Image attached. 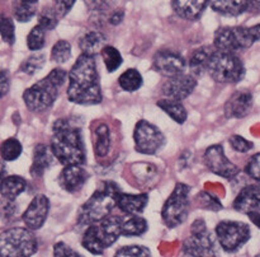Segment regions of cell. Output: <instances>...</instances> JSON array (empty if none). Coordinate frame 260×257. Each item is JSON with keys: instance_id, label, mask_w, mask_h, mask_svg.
Listing matches in <instances>:
<instances>
[{"instance_id": "obj_29", "label": "cell", "mask_w": 260, "mask_h": 257, "mask_svg": "<svg viewBox=\"0 0 260 257\" xmlns=\"http://www.w3.org/2000/svg\"><path fill=\"white\" fill-rule=\"evenodd\" d=\"M147 231L146 219L139 215L128 216L123 219L122 223V236L126 237H137L142 236Z\"/></svg>"}, {"instance_id": "obj_40", "label": "cell", "mask_w": 260, "mask_h": 257, "mask_svg": "<svg viewBox=\"0 0 260 257\" xmlns=\"http://www.w3.org/2000/svg\"><path fill=\"white\" fill-rule=\"evenodd\" d=\"M229 141H230V145L233 147V149L239 153H248L249 150H251L254 148L253 142L246 140L245 137L240 136V135H233L229 139Z\"/></svg>"}, {"instance_id": "obj_16", "label": "cell", "mask_w": 260, "mask_h": 257, "mask_svg": "<svg viewBox=\"0 0 260 257\" xmlns=\"http://www.w3.org/2000/svg\"><path fill=\"white\" fill-rule=\"evenodd\" d=\"M183 251L192 257H216L215 241L208 232L188 237L183 243Z\"/></svg>"}, {"instance_id": "obj_1", "label": "cell", "mask_w": 260, "mask_h": 257, "mask_svg": "<svg viewBox=\"0 0 260 257\" xmlns=\"http://www.w3.org/2000/svg\"><path fill=\"white\" fill-rule=\"evenodd\" d=\"M68 98L81 106H94L103 101L95 58L81 53L69 73Z\"/></svg>"}, {"instance_id": "obj_18", "label": "cell", "mask_w": 260, "mask_h": 257, "mask_svg": "<svg viewBox=\"0 0 260 257\" xmlns=\"http://www.w3.org/2000/svg\"><path fill=\"white\" fill-rule=\"evenodd\" d=\"M254 104L253 94L249 91H239L234 93L225 103V116L228 119H243L248 116Z\"/></svg>"}, {"instance_id": "obj_30", "label": "cell", "mask_w": 260, "mask_h": 257, "mask_svg": "<svg viewBox=\"0 0 260 257\" xmlns=\"http://www.w3.org/2000/svg\"><path fill=\"white\" fill-rule=\"evenodd\" d=\"M118 84L123 91L126 92H136L144 84V79L136 69H127L126 71L121 74L118 78Z\"/></svg>"}, {"instance_id": "obj_12", "label": "cell", "mask_w": 260, "mask_h": 257, "mask_svg": "<svg viewBox=\"0 0 260 257\" xmlns=\"http://www.w3.org/2000/svg\"><path fill=\"white\" fill-rule=\"evenodd\" d=\"M203 160L208 169L215 175L220 176L223 178H234L238 176L240 172L239 167L234 164L225 154V150L221 144L211 145L206 149L205 155H203Z\"/></svg>"}, {"instance_id": "obj_20", "label": "cell", "mask_w": 260, "mask_h": 257, "mask_svg": "<svg viewBox=\"0 0 260 257\" xmlns=\"http://www.w3.org/2000/svg\"><path fill=\"white\" fill-rule=\"evenodd\" d=\"M55 155L51 147L45 144H37L33 150V160L30 165V175L33 177H42L43 173L52 165Z\"/></svg>"}, {"instance_id": "obj_17", "label": "cell", "mask_w": 260, "mask_h": 257, "mask_svg": "<svg viewBox=\"0 0 260 257\" xmlns=\"http://www.w3.org/2000/svg\"><path fill=\"white\" fill-rule=\"evenodd\" d=\"M233 206L236 211L246 215L260 213V182L245 186L236 196Z\"/></svg>"}, {"instance_id": "obj_15", "label": "cell", "mask_w": 260, "mask_h": 257, "mask_svg": "<svg viewBox=\"0 0 260 257\" xmlns=\"http://www.w3.org/2000/svg\"><path fill=\"white\" fill-rule=\"evenodd\" d=\"M48 210H50L48 198L42 193L36 195L22 215L25 226L29 231H37V229L42 228L46 219H47Z\"/></svg>"}, {"instance_id": "obj_45", "label": "cell", "mask_w": 260, "mask_h": 257, "mask_svg": "<svg viewBox=\"0 0 260 257\" xmlns=\"http://www.w3.org/2000/svg\"><path fill=\"white\" fill-rule=\"evenodd\" d=\"M10 88V76L7 70H2L0 75V89H2V97H4L8 93Z\"/></svg>"}, {"instance_id": "obj_24", "label": "cell", "mask_w": 260, "mask_h": 257, "mask_svg": "<svg viewBox=\"0 0 260 257\" xmlns=\"http://www.w3.org/2000/svg\"><path fill=\"white\" fill-rule=\"evenodd\" d=\"M210 5L208 2H187V0H179V2H173L172 7L174 8V12L180 18L187 20H197L202 17L206 7Z\"/></svg>"}, {"instance_id": "obj_13", "label": "cell", "mask_w": 260, "mask_h": 257, "mask_svg": "<svg viewBox=\"0 0 260 257\" xmlns=\"http://www.w3.org/2000/svg\"><path fill=\"white\" fill-rule=\"evenodd\" d=\"M187 60L179 52L173 50H160L154 56V68L164 76H174L184 74Z\"/></svg>"}, {"instance_id": "obj_36", "label": "cell", "mask_w": 260, "mask_h": 257, "mask_svg": "<svg viewBox=\"0 0 260 257\" xmlns=\"http://www.w3.org/2000/svg\"><path fill=\"white\" fill-rule=\"evenodd\" d=\"M46 63V56L45 53H33L30 55L27 60H24V63L20 65V70L23 73L28 74V75H33V74L37 73L38 70L43 68Z\"/></svg>"}, {"instance_id": "obj_11", "label": "cell", "mask_w": 260, "mask_h": 257, "mask_svg": "<svg viewBox=\"0 0 260 257\" xmlns=\"http://www.w3.org/2000/svg\"><path fill=\"white\" fill-rule=\"evenodd\" d=\"M135 149L141 154H155L165 144V136L159 127L146 120H140L134 131Z\"/></svg>"}, {"instance_id": "obj_38", "label": "cell", "mask_w": 260, "mask_h": 257, "mask_svg": "<svg viewBox=\"0 0 260 257\" xmlns=\"http://www.w3.org/2000/svg\"><path fill=\"white\" fill-rule=\"evenodd\" d=\"M114 257H151V252L144 246H124L116 252Z\"/></svg>"}, {"instance_id": "obj_39", "label": "cell", "mask_w": 260, "mask_h": 257, "mask_svg": "<svg viewBox=\"0 0 260 257\" xmlns=\"http://www.w3.org/2000/svg\"><path fill=\"white\" fill-rule=\"evenodd\" d=\"M0 33H2V38L4 42H7L8 45H13L14 43L15 31L12 18L3 15L2 20H0Z\"/></svg>"}, {"instance_id": "obj_37", "label": "cell", "mask_w": 260, "mask_h": 257, "mask_svg": "<svg viewBox=\"0 0 260 257\" xmlns=\"http://www.w3.org/2000/svg\"><path fill=\"white\" fill-rule=\"evenodd\" d=\"M58 20H60V17L56 13V10L53 9V7L45 8L40 14V17H38V24L45 28L46 31H52L57 27Z\"/></svg>"}, {"instance_id": "obj_31", "label": "cell", "mask_w": 260, "mask_h": 257, "mask_svg": "<svg viewBox=\"0 0 260 257\" xmlns=\"http://www.w3.org/2000/svg\"><path fill=\"white\" fill-rule=\"evenodd\" d=\"M37 8L38 2H25V0L14 2V4H13L14 18L20 23L29 22L35 17L36 12H37Z\"/></svg>"}, {"instance_id": "obj_32", "label": "cell", "mask_w": 260, "mask_h": 257, "mask_svg": "<svg viewBox=\"0 0 260 257\" xmlns=\"http://www.w3.org/2000/svg\"><path fill=\"white\" fill-rule=\"evenodd\" d=\"M23 152V147L20 141L15 137H9V139L4 140L0 148V154L4 162H13V160L18 159Z\"/></svg>"}, {"instance_id": "obj_33", "label": "cell", "mask_w": 260, "mask_h": 257, "mask_svg": "<svg viewBox=\"0 0 260 257\" xmlns=\"http://www.w3.org/2000/svg\"><path fill=\"white\" fill-rule=\"evenodd\" d=\"M102 58H103L104 64H106V68L109 73L112 71H116L119 66L123 63V59L122 55L119 53V51L117 50L113 46H106L102 51Z\"/></svg>"}, {"instance_id": "obj_23", "label": "cell", "mask_w": 260, "mask_h": 257, "mask_svg": "<svg viewBox=\"0 0 260 257\" xmlns=\"http://www.w3.org/2000/svg\"><path fill=\"white\" fill-rule=\"evenodd\" d=\"M107 38L99 31H89L85 35L79 38V48L81 50V53L88 56H93L102 53L103 48L106 47Z\"/></svg>"}, {"instance_id": "obj_6", "label": "cell", "mask_w": 260, "mask_h": 257, "mask_svg": "<svg viewBox=\"0 0 260 257\" xmlns=\"http://www.w3.org/2000/svg\"><path fill=\"white\" fill-rule=\"evenodd\" d=\"M260 41V24L253 27H222L215 33L213 47L222 52L236 53Z\"/></svg>"}, {"instance_id": "obj_2", "label": "cell", "mask_w": 260, "mask_h": 257, "mask_svg": "<svg viewBox=\"0 0 260 257\" xmlns=\"http://www.w3.org/2000/svg\"><path fill=\"white\" fill-rule=\"evenodd\" d=\"M51 150L56 159L63 165H83L85 163V148L80 126L73 119H58L52 125Z\"/></svg>"}, {"instance_id": "obj_51", "label": "cell", "mask_w": 260, "mask_h": 257, "mask_svg": "<svg viewBox=\"0 0 260 257\" xmlns=\"http://www.w3.org/2000/svg\"><path fill=\"white\" fill-rule=\"evenodd\" d=\"M255 257H260V253H259V254H258V256H255Z\"/></svg>"}, {"instance_id": "obj_41", "label": "cell", "mask_w": 260, "mask_h": 257, "mask_svg": "<svg viewBox=\"0 0 260 257\" xmlns=\"http://www.w3.org/2000/svg\"><path fill=\"white\" fill-rule=\"evenodd\" d=\"M245 172L249 177L260 182V153H256L249 159L245 167Z\"/></svg>"}, {"instance_id": "obj_19", "label": "cell", "mask_w": 260, "mask_h": 257, "mask_svg": "<svg viewBox=\"0 0 260 257\" xmlns=\"http://www.w3.org/2000/svg\"><path fill=\"white\" fill-rule=\"evenodd\" d=\"M88 178L89 175L83 165H68L61 170L58 183L68 192H76L81 190Z\"/></svg>"}, {"instance_id": "obj_21", "label": "cell", "mask_w": 260, "mask_h": 257, "mask_svg": "<svg viewBox=\"0 0 260 257\" xmlns=\"http://www.w3.org/2000/svg\"><path fill=\"white\" fill-rule=\"evenodd\" d=\"M149 203L147 193H139V195H129V193L121 192L117 197V208L123 211L126 215H139L144 211Z\"/></svg>"}, {"instance_id": "obj_49", "label": "cell", "mask_w": 260, "mask_h": 257, "mask_svg": "<svg viewBox=\"0 0 260 257\" xmlns=\"http://www.w3.org/2000/svg\"><path fill=\"white\" fill-rule=\"evenodd\" d=\"M248 12L260 13V2H248Z\"/></svg>"}, {"instance_id": "obj_4", "label": "cell", "mask_w": 260, "mask_h": 257, "mask_svg": "<svg viewBox=\"0 0 260 257\" xmlns=\"http://www.w3.org/2000/svg\"><path fill=\"white\" fill-rule=\"evenodd\" d=\"M122 190L113 181H106L79 209L78 223L80 225H91L111 215V211L117 206V197Z\"/></svg>"}, {"instance_id": "obj_48", "label": "cell", "mask_w": 260, "mask_h": 257, "mask_svg": "<svg viewBox=\"0 0 260 257\" xmlns=\"http://www.w3.org/2000/svg\"><path fill=\"white\" fill-rule=\"evenodd\" d=\"M122 20H123V12H114L109 18V22L112 24H119Z\"/></svg>"}, {"instance_id": "obj_50", "label": "cell", "mask_w": 260, "mask_h": 257, "mask_svg": "<svg viewBox=\"0 0 260 257\" xmlns=\"http://www.w3.org/2000/svg\"><path fill=\"white\" fill-rule=\"evenodd\" d=\"M249 219L251 220V223L255 224L258 228H260V213H253V214H249Z\"/></svg>"}, {"instance_id": "obj_9", "label": "cell", "mask_w": 260, "mask_h": 257, "mask_svg": "<svg viewBox=\"0 0 260 257\" xmlns=\"http://www.w3.org/2000/svg\"><path fill=\"white\" fill-rule=\"evenodd\" d=\"M190 187L185 183H177L161 209V218L168 228H177L184 223L189 213Z\"/></svg>"}, {"instance_id": "obj_10", "label": "cell", "mask_w": 260, "mask_h": 257, "mask_svg": "<svg viewBox=\"0 0 260 257\" xmlns=\"http://www.w3.org/2000/svg\"><path fill=\"white\" fill-rule=\"evenodd\" d=\"M216 237L226 252H235L250 239V228L243 221L223 220L216 226Z\"/></svg>"}, {"instance_id": "obj_5", "label": "cell", "mask_w": 260, "mask_h": 257, "mask_svg": "<svg viewBox=\"0 0 260 257\" xmlns=\"http://www.w3.org/2000/svg\"><path fill=\"white\" fill-rule=\"evenodd\" d=\"M123 218L118 215H109L103 220L86 226L81 238V244L93 254H103L122 236Z\"/></svg>"}, {"instance_id": "obj_42", "label": "cell", "mask_w": 260, "mask_h": 257, "mask_svg": "<svg viewBox=\"0 0 260 257\" xmlns=\"http://www.w3.org/2000/svg\"><path fill=\"white\" fill-rule=\"evenodd\" d=\"M53 257H84L71 248L65 242H57L53 246Z\"/></svg>"}, {"instance_id": "obj_26", "label": "cell", "mask_w": 260, "mask_h": 257, "mask_svg": "<svg viewBox=\"0 0 260 257\" xmlns=\"http://www.w3.org/2000/svg\"><path fill=\"white\" fill-rule=\"evenodd\" d=\"M94 153L96 158H104L111 148V131L106 124H99L93 132Z\"/></svg>"}, {"instance_id": "obj_27", "label": "cell", "mask_w": 260, "mask_h": 257, "mask_svg": "<svg viewBox=\"0 0 260 257\" xmlns=\"http://www.w3.org/2000/svg\"><path fill=\"white\" fill-rule=\"evenodd\" d=\"M157 107L162 109L169 117H172L177 124H184L187 121V109L182 102L172 101V99H160L157 101Z\"/></svg>"}, {"instance_id": "obj_22", "label": "cell", "mask_w": 260, "mask_h": 257, "mask_svg": "<svg viewBox=\"0 0 260 257\" xmlns=\"http://www.w3.org/2000/svg\"><path fill=\"white\" fill-rule=\"evenodd\" d=\"M215 51L216 48L212 46H202L190 52L188 58V66L193 76H201L205 71H207L208 63Z\"/></svg>"}, {"instance_id": "obj_14", "label": "cell", "mask_w": 260, "mask_h": 257, "mask_svg": "<svg viewBox=\"0 0 260 257\" xmlns=\"http://www.w3.org/2000/svg\"><path fill=\"white\" fill-rule=\"evenodd\" d=\"M196 87L197 80L192 74H182L165 81L162 85V94L167 99L182 102L193 93Z\"/></svg>"}, {"instance_id": "obj_34", "label": "cell", "mask_w": 260, "mask_h": 257, "mask_svg": "<svg viewBox=\"0 0 260 257\" xmlns=\"http://www.w3.org/2000/svg\"><path fill=\"white\" fill-rule=\"evenodd\" d=\"M46 43V30L40 24L35 25L27 36V46L29 50H42Z\"/></svg>"}, {"instance_id": "obj_7", "label": "cell", "mask_w": 260, "mask_h": 257, "mask_svg": "<svg viewBox=\"0 0 260 257\" xmlns=\"http://www.w3.org/2000/svg\"><path fill=\"white\" fill-rule=\"evenodd\" d=\"M207 73L217 83L235 84L245 76V65L236 53L216 50L208 63Z\"/></svg>"}, {"instance_id": "obj_46", "label": "cell", "mask_w": 260, "mask_h": 257, "mask_svg": "<svg viewBox=\"0 0 260 257\" xmlns=\"http://www.w3.org/2000/svg\"><path fill=\"white\" fill-rule=\"evenodd\" d=\"M190 232H192V234L205 233V232H208L205 220H203V219H197V220L192 224V226H190Z\"/></svg>"}, {"instance_id": "obj_35", "label": "cell", "mask_w": 260, "mask_h": 257, "mask_svg": "<svg viewBox=\"0 0 260 257\" xmlns=\"http://www.w3.org/2000/svg\"><path fill=\"white\" fill-rule=\"evenodd\" d=\"M71 58V43L65 40H58L51 50V59L57 64H63Z\"/></svg>"}, {"instance_id": "obj_8", "label": "cell", "mask_w": 260, "mask_h": 257, "mask_svg": "<svg viewBox=\"0 0 260 257\" xmlns=\"http://www.w3.org/2000/svg\"><path fill=\"white\" fill-rule=\"evenodd\" d=\"M37 247V238L28 228L14 226L0 236V257H30Z\"/></svg>"}, {"instance_id": "obj_44", "label": "cell", "mask_w": 260, "mask_h": 257, "mask_svg": "<svg viewBox=\"0 0 260 257\" xmlns=\"http://www.w3.org/2000/svg\"><path fill=\"white\" fill-rule=\"evenodd\" d=\"M75 2H53L52 7L56 10V13L58 14V17L62 18L68 14L71 10V8L74 7Z\"/></svg>"}, {"instance_id": "obj_43", "label": "cell", "mask_w": 260, "mask_h": 257, "mask_svg": "<svg viewBox=\"0 0 260 257\" xmlns=\"http://www.w3.org/2000/svg\"><path fill=\"white\" fill-rule=\"evenodd\" d=\"M200 198L202 200L203 208L210 209V210H213V211H217L222 209V204L220 203V200H218L216 196L206 192V191H202V192L200 193Z\"/></svg>"}, {"instance_id": "obj_28", "label": "cell", "mask_w": 260, "mask_h": 257, "mask_svg": "<svg viewBox=\"0 0 260 257\" xmlns=\"http://www.w3.org/2000/svg\"><path fill=\"white\" fill-rule=\"evenodd\" d=\"M211 8L215 12L228 17H236L248 12V2H234V0H223V2H210Z\"/></svg>"}, {"instance_id": "obj_47", "label": "cell", "mask_w": 260, "mask_h": 257, "mask_svg": "<svg viewBox=\"0 0 260 257\" xmlns=\"http://www.w3.org/2000/svg\"><path fill=\"white\" fill-rule=\"evenodd\" d=\"M17 210V206H15L14 201H8L3 200V211H4V215L7 216H13Z\"/></svg>"}, {"instance_id": "obj_3", "label": "cell", "mask_w": 260, "mask_h": 257, "mask_svg": "<svg viewBox=\"0 0 260 257\" xmlns=\"http://www.w3.org/2000/svg\"><path fill=\"white\" fill-rule=\"evenodd\" d=\"M66 78L68 73L63 69L56 68L45 78L25 89L23 93V101L27 108L32 112H43L50 108L57 99Z\"/></svg>"}, {"instance_id": "obj_25", "label": "cell", "mask_w": 260, "mask_h": 257, "mask_svg": "<svg viewBox=\"0 0 260 257\" xmlns=\"http://www.w3.org/2000/svg\"><path fill=\"white\" fill-rule=\"evenodd\" d=\"M27 187V181L20 176H8L2 180L3 200L14 201Z\"/></svg>"}]
</instances>
